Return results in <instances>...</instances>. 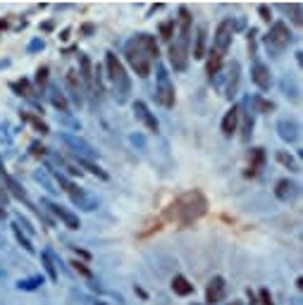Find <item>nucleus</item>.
I'll return each instance as SVG.
<instances>
[{"instance_id":"obj_24","label":"nucleus","mask_w":303,"mask_h":305,"mask_svg":"<svg viewBox=\"0 0 303 305\" xmlns=\"http://www.w3.org/2000/svg\"><path fill=\"white\" fill-rule=\"evenodd\" d=\"M41 262H43V267H46L50 281H57V279H60V272H57V262H55V258H53V253L43 251L41 253Z\"/></svg>"},{"instance_id":"obj_5","label":"nucleus","mask_w":303,"mask_h":305,"mask_svg":"<svg viewBox=\"0 0 303 305\" xmlns=\"http://www.w3.org/2000/svg\"><path fill=\"white\" fill-rule=\"evenodd\" d=\"M156 100L163 108H175V86L170 81L165 67H158V77H156Z\"/></svg>"},{"instance_id":"obj_36","label":"nucleus","mask_w":303,"mask_h":305,"mask_svg":"<svg viewBox=\"0 0 303 305\" xmlns=\"http://www.w3.org/2000/svg\"><path fill=\"white\" fill-rule=\"evenodd\" d=\"M15 91H19V96H24V98H29V100H34V91H31V86H29V81H17L15 86H12Z\"/></svg>"},{"instance_id":"obj_37","label":"nucleus","mask_w":303,"mask_h":305,"mask_svg":"<svg viewBox=\"0 0 303 305\" xmlns=\"http://www.w3.org/2000/svg\"><path fill=\"white\" fill-rule=\"evenodd\" d=\"M253 105H256L260 112H272V110H275V103H267V100H263V98H253Z\"/></svg>"},{"instance_id":"obj_47","label":"nucleus","mask_w":303,"mask_h":305,"mask_svg":"<svg viewBox=\"0 0 303 305\" xmlns=\"http://www.w3.org/2000/svg\"><path fill=\"white\" fill-rule=\"evenodd\" d=\"M3 29H5V22H0V31H3Z\"/></svg>"},{"instance_id":"obj_16","label":"nucleus","mask_w":303,"mask_h":305,"mask_svg":"<svg viewBox=\"0 0 303 305\" xmlns=\"http://www.w3.org/2000/svg\"><path fill=\"white\" fill-rule=\"evenodd\" d=\"M298 193V184L296 181H289V179H279L275 186V196L279 198V200H284V203H289L291 198Z\"/></svg>"},{"instance_id":"obj_43","label":"nucleus","mask_w":303,"mask_h":305,"mask_svg":"<svg viewBox=\"0 0 303 305\" xmlns=\"http://www.w3.org/2000/svg\"><path fill=\"white\" fill-rule=\"evenodd\" d=\"M31 152H34V155H43L46 148H43V145H38V143H31Z\"/></svg>"},{"instance_id":"obj_27","label":"nucleus","mask_w":303,"mask_h":305,"mask_svg":"<svg viewBox=\"0 0 303 305\" xmlns=\"http://www.w3.org/2000/svg\"><path fill=\"white\" fill-rule=\"evenodd\" d=\"M220 64H222V53L212 50L210 57H208V64H205V74L210 77V81L217 77V72H220Z\"/></svg>"},{"instance_id":"obj_44","label":"nucleus","mask_w":303,"mask_h":305,"mask_svg":"<svg viewBox=\"0 0 303 305\" xmlns=\"http://www.w3.org/2000/svg\"><path fill=\"white\" fill-rule=\"evenodd\" d=\"M38 48H43V41H34V43L29 45V50H38Z\"/></svg>"},{"instance_id":"obj_48","label":"nucleus","mask_w":303,"mask_h":305,"mask_svg":"<svg viewBox=\"0 0 303 305\" xmlns=\"http://www.w3.org/2000/svg\"><path fill=\"white\" fill-rule=\"evenodd\" d=\"M96 305H108V303H96Z\"/></svg>"},{"instance_id":"obj_23","label":"nucleus","mask_w":303,"mask_h":305,"mask_svg":"<svg viewBox=\"0 0 303 305\" xmlns=\"http://www.w3.org/2000/svg\"><path fill=\"white\" fill-rule=\"evenodd\" d=\"M239 91V62H232L230 67V77H227V98H234Z\"/></svg>"},{"instance_id":"obj_35","label":"nucleus","mask_w":303,"mask_h":305,"mask_svg":"<svg viewBox=\"0 0 303 305\" xmlns=\"http://www.w3.org/2000/svg\"><path fill=\"white\" fill-rule=\"evenodd\" d=\"M286 15H291V22H294L296 27H301V5L298 3H291V5H284Z\"/></svg>"},{"instance_id":"obj_30","label":"nucleus","mask_w":303,"mask_h":305,"mask_svg":"<svg viewBox=\"0 0 303 305\" xmlns=\"http://www.w3.org/2000/svg\"><path fill=\"white\" fill-rule=\"evenodd\" d=\"M12 234H15V239L19 241V246H22L24 251H27V253H34V246H31V241H29L27 236L22 234V226H19L17 222H12Z\"/></svg>"},{"instance_id":"obj_26","label":"nucleus","mask_w":303,"mask_h":305,"mask_svg":"<svg viewBox=\"0 0 303 305\" xmlns=\"http://www.w3.org/2000/svg\"><path fill=\"white\" fill-rule=\"evenodd\" d=\"M79 67H82V81H86V86H93V69H91V60H89V55L79 53Z\"/></svg>"},{"instance_id":"obj_28","label":"nucleus","mask_w":303,"mask_h":305,"mask_svg":"<svg viewBox=\"0 0 303 305\" xmlns=\"http://www.w3.org/2000/svg\"><path fill=\"white\" fill-rule=\"evenodd\" d=\"M41 284H43V277L36 274V277H29V279H19L17 288H19V291H36Z\"/></svg>"},{"instance_id":"obj_33","label":"nucleus","mask_w":303,"mask_h":305,"mask_svg":"<svg viewBox=\"0 0 303 305\" xmlns=\"http://www.w3.org/2000/svg\"><path fill=\"white\" fill-rule=\"evenodd\" d=\"M22 119H27V122H31L36 131H41V134H48V124L43 122V119H38V117L29 115V112H22Z\"/></svg>"},{"instance_id":"obj_42","label":"nucleus","mask_w":303,"mask_h":305,"mask_svg":"<svg viewBox=\"0 0 303 305\" xmlns=\"http://www.w3.org/2000/svg\"><path fill=\"white\" fill-rule=\"evenodd\" d=\"M260 305H275V303H272V296H270V291H267V288H263V291H260Z\"/></svg>"},{"instance_id":"obj_19","label":"nucleus","mask_w":303,"mask_h":305,"mask_svg":"<svg viewBox=\"0 0 303 305\" xmlns=\"http://www.w3.org/2000/svg\"><path fill=\"white\" fill-rule=\"evenodd\" d=\"M237 124H239V108H232L224 119H222V136L224 138H232L234 131H237Z\"/></svg>"},{"instance_id":"obj_18","label":"nucleus","mask_w":303,"mask_h":305,"mask_svg":"<svg viewBox=\"0 0 303 305\" xmlns=\"http://www.w3.org/2000/svg\"><path fill=\"white\" fill-rule=\"evenodd\" d=\"M67 86H69V91H72V96H74V103L77 105H82L84 103V89H82V77H79V72L77 69H69L67 72Z\"/></svg>"},{"instance_id":"obj_15","label":"nucleus","mask_w":303,"mask_h":305,"mask_svg":"<svg viewBox=\"0 0 303 305\" xmlns=\"http://www.w3.org/2000/svg\"><path fill=\"white\" fill-rule=\"evenodd\" d=\"M62 141L69 145L74 152H79L77 158H84V160H91V158H96V150H93L89 143H84L82 138H74V136H69V134H62Z\"/></svg>"},{"instance_id":"obj_14","label":"nucleus","mask_w":303,"mask_h":305,"mask_svg":"<svg viewBox=\"0 0 303 305\" xmlns=\"http://www.w3.org/2000/svg\"><path fill=\"white\" fill-rule=\"evenodd\" d=\"M170 64L175 67V72H184L189 67V48L170 43Z\"/></svg>"},{"instance_id":"obj_6","label":"nucleus","mask_w":303,"mask_h":305,"mask_svg":"<svg viewBox=\"0 0 303 305\" xmlns=\"http://www.w3.org/2000/svg\"><path fill=\"white\" fill-rule=\"evenodd\" d=\"M265 41H267V45L282 50V48H286V45L294 41V36H291V31H289V27H286L284 22H275V24L270 27V31H267Z\"/></svg>"},{"instance_id":"obj_4","label":"nucleus","mask_w":303,"mask_h":305,"mask_svg":"<svg viewBox=\"0 0 303 305\" xmlns=\"http://www.w3.org/2000/svg\"><path fill=\"white\" fill-rule=\"evenodd\" d=\"M48 172H53V174H55V179L62 184V189L69 193V198H72V203H74L77 207H82V210H96V207H98L96 198H91L89 193H86V191H82L79 186H77V184H72V181L67 179L64 174H60V172H57L53 165H48Z\"/></svg>"},{"instance_id":"obj_2","label":"nucleus","mask_w":303,"mask_h":305,"mask_svg":"<svg viewBox=\"0 0 303 305\" xmlns=\"http://www.w3.org/2000/svg\"><path fill=\"white\" fill-rule=\"evenodd\" d=\"M205 212H208V198L203 196L201 191H189L167 207L165 219H177L182 226H189L196 219H201Z\"/></svg>"},{"instance_id":"obj_12","label":"nucleus","mask_w":303,"mask_h":305,"mask_svg":"<svg viewBox=\"0 0 303 305\" xmlns=\"http://www.w3.org/2000/svg\"><path fill=\"white\" fill-rule=\"evenodd\" d=\"M277 131H279V138L286 141V143H296L301 138V126L294 119H279L277 122Z\"/></svg>"},{"instance_id":"obj_34","label":"nucleus","mask_w":303,"mask_h":305,"mask_svg":"<svg viewBox=\"0 0 303 305\" xmlns=\"http://www.w3.org/2000/svg\"><path fill=\"white\" fill-rule=\"evenodd\" d=\"M175 36V19H167L160 24V38L163 41H170V38Z\"/></svg>"},{"instance_id":"obj_29","label":"nucleus","mask_w":303,"mask_h":305,"mask_svg":"<svg viewBox=\"0 0 303 305\" xmlns=\"http://www.w3.org/2000/svg\"><path fill=\"white\" fill-rule=\"evenodd\" d=\"M48 98H50V103L55 105L57 110H67V98H64V93H60V89H55V86H50V93H48Z\"/></svg>"},{"instance_id":"obj_7","label":"nucleus","mask_w":303,"mask_h":305,"mask_svg":"<svg viewBox=\"0 0 303 305\" xmlns=\"http://www.w3.org/2000/svg\"><path fill=\"white\" fill-rule=\"evenodd\" d=\"M41 205L46 207L48 212H53V215H55L57 219H60V222H62L64 226H67V229H72V232H77V229L82 226V222H79V217L74 215V212H69L67 207L57 205V203H53V200H46V198L41 200Z\"/></svg>"},{"instance_id":"obj_21","label":"nucleus","mask_w":303,"mask_h":305,"mask_svg":"<svg viewBox=\"0 0 303 305\" xmlns=\"http://www.w3.org/2000/svg\"><path fill=\"white\" fill-rule=\"evenodd\" d=\"M205 41H208V29L198 27L196 29V41H193V60L205 57Z\"/></svg>"},{"instance_id":"obj_13","label":"nucleus","mask_w":303,"mask_h":305,"mask_svg":"<svg viewBox=\"0 0 303 305\" xmlns=\"http://www.w3.org/2000/svg\"><path fill=\"white\" fill-rule=\"evenodd\" d=\"M134 115H136V119H138V122H141L143 126H146L150 134H156V131H158V119H156V115L148 110L146 103L136 100V103H134Z\"/></svg>"},{"instance_id":"obj_20","label":"nucleus","mask_w":303,"mask_h":305,"mask_svg":"<svg viewBox=\"0 0 303 305\" xmlns=\"http://www.w3.org/2000/svg\"><path fill=\"white\" fill-rule=\"evenodd\" d=\"M239 119H241V141L248 143L253 136V115L246 108H239Z\"/></svg>"},{"instance_id":"obj_46","label":"nucleus","mask_w":303,"mask_h":305,"mask_svg":"<svg viewBox=\"0 0 303 305\" xmlns=\"http://www.w3.org/2000/svg\"><path fill=\"white\" fill-rule=\"evenodd\" d=\"M227 305H241V303H239V300H232V303H227Z\"/></svg>"},{"instance_id":"obj_9","label":"nucleus","mask_w":303,"mask_h":305,"mask_svg":"<svg viewBox=\"0 0 303 305\" xmlns=\"http://www.w3.org/2000/svg\"><path fill=\"white\" fill-rule=\"evenodd\" d=\"M232 36H234V24H232V19L220 22V27H217V31H215V38H212L215 50L224 55V50L232 45Z\"/></svg>"},{"instance_id":"obj_10","label":"nucleus","mask_w":303,"mask_h":305,"mask_svg":"<svg viewBox=\"0 0 303 305\" xmlns=\"http://www.w3.org/2000/svg\"><path fill=\"white\" fill-rule=\"evenodd\" d=\"M251 81H253L260 91H270L272 89V72H270V67L263 62H256L253 69H251Z\"/></svg>"},{"instance_id":"obj_31","label":"nucleus","mask_w":303,"mask_h":305,"mask_svg":"<svg viewBox=\"0 0 303 305\" xmlns=\"http://www.w3.org/2000/svg\"><path fill=\"white\" fill-rule=\"evenodd\" d=\"M77 162L82 165L84 170H89V172H91L93 177H98V179H108V174H105V172H103L101 167H96V165H93L91 160H84V158H77Z\"/></svg>"},{"instance_id":"obj_11","label":"nucleus","mask_w":303,"mask_h":305,"mask_svg":"<svg viewBox=\"0 0 303 305\" xmlns=\"http://www.w3.org/2000/svg\"><path fill=\"white\" fill-rule=\"evenodd\" d=\"M224 291H227V284L222 277H212L208 281V288H205V305H217L224 298Z\"/></svg>"},{"instance_id":"obj_45","label":"nucleus","mask_w":303,"mask_h":305,"mask_svg":"<svg viewBox=\"0 0 303 305\" xmlns=\"http://www.w3.org/2000/svg\"><path fill=\"white\" fill-rule=\"evenodd\" d=\"M3 172H5V165H3V160H0V174H3Z\"/></svg>"},{"instance_id":"obj_8","label":"nucleus","mask_w":303,"mask_h":305,"mask_svg":"<svg viewBox=\"0 0 303 305\" xmlns=\"http://www.w3.org/2000/svg\"><path fill=\"white\" fill-rule=\"evenodd\" d=\"M189 41H191V12L186 5L179 8V17H177V45L182 48H189Z\"/></svg>"},{"instance_id":"obj_17","label":"nucleus","mask_w":303,"mask_h":305,"mask_svg":"<svg viewBox=\"0 0 303 305\" xmlns=\"http://www.w3.org/2000/svg\"><path fill=\"white\" fill-rule=\"evenodd\" d=\"M0 179L5 181V186H8V191H10V193H12L15 198H17V200H22V203H27V205H31V203H29L27 191L22 189V184H19V181L15 179V177H10L8 172H3V174H0Z\"/></svg>"},{"instance_id":"obj_25","label":"nucleus","mask_w":303,"mask_h":305,"mask_svg":"<svg viewBox=\"0 0 303 305\" xmlns=\"http://www.w3.org/2000/svg\"><path fill=\"white\" fill-rule=\"evenodd\" d=\"M172 291H175L177 296H191L193 293V284H189V279L182 277V274H177L172 279Z\"/></svg>"},{"instance_id":"obj_39","label":"nucleus","mask_w":303,"mask_h":305,"mask_svg":"<svg viewBox=\"0 0 303 305\" xmlns=\"http://www.w3.org/2000/svg\"><path fill=\"white\" fill-rule=\"evenodd\" d=\"M48 79V67H38V72H36V84L43 89V84H46Z\"/></svg>"},{"instance_id":"obj_3","label":"nucleus","mask_w":303,"mask_h":305,"mask_svg":"<svg viewBox=\"0 0 303 305\" xmlns=\"http://www.w3.org/2000/svg\"><path fill=\"white\" fill-rule=\"evenodd\" d=\"M105 69H108V77L115 84V98L117 103H127L129 93H131V81H129L127 72H124V64L120 62V57L115 53L105 55Z\"/></svg>"},{"instance_id":"obj_22","label":"nucleus","mask_w":303,"mask_h":305,"mask_svg":"<svg viewBox=\"0 0 303 305\" xmlns=\"http://www.w3.org/2000/svg\"><path fill=\"white\" fill-rule=\"evenodd\" d=\"M263 165H265V150L263 148H256V150L251 152V167H248V177H258L260 170H263Z\"/></svg>"},{"instance_id":"obj_1","label":"nucleus","mask_w":303,"mask_h":305,"mask_svg":"<svg viewBox=\"0 0 303 305\" xmlns=\"http://www.w3.org/2000/svg\"><path fill=\"white\" fill-rule=\"evenodd\" d=\"M124 55H127V62L131 64V69L141 77V79H146L148 74H150V64L153 60H158V43L156 38L150 36V34H141V36L131 38L124 48Z\"/></svg>"},{"instance_id":"obj_41","label":"nucleus","mask_w":303,"mask_h":305,"mask_svg":"<svg viewBox=\"0 0 303 305\" xmlns=\"http://www.w3.org/2000/svg\"><path fill=\"white\" fill-rule=\"evenodd\" d=\"M258 12H260V19H265V22H270V19H272V10L267 8V5H260V8H258Z\"/></svg>"},{"instance_id":"obj_38","label":"nucleus","mask_w":303,"mask_h":305,"mask_svg":"<svg viewBox=\"0 0 303 305\" xmlns=\"http://www.w3.org/2000/svg\"><path fill=\"white\" fill-rule=\"evenodd\" d=\"M36 179H38V181H43V186H46V189L50 191V193H55V191H60V189H55V184H53V181H50V179L46 177V172H43V170L36 172Z\"/></svg>"},{"instance_id":"obj_32","label":"nucleus","mask_w":303,"mask_h":305,"mask_svg":"<svg viewBox=\"0 0 303 305\" xmlns=\"http://www.w3.org/2000/svg\"><path fill=\"white\" fill-rule=\"evenodd\" d=\"M277 160L282 162L284 167H289L291 172H298V162H296L294 158H291V155H289L286 150H279V152H277Z\"/></svg>"},{"instance_id":"obj_40","label":"nucleus","mask_w":303,"mask_h":305,"mask_svg":"<svg viewBox=\"0 0 303 305\" xmlns=\"http://www.w3.org/2000/svg\"><path fill=\"white\" fill-rule=\"evenodd\" d=\"M72 267L77 269V272H79V274H84V277H89V279H91V269L86 267V265H84V262H77V260H74V262H72Z\"/></svg>"}]
</instances>
